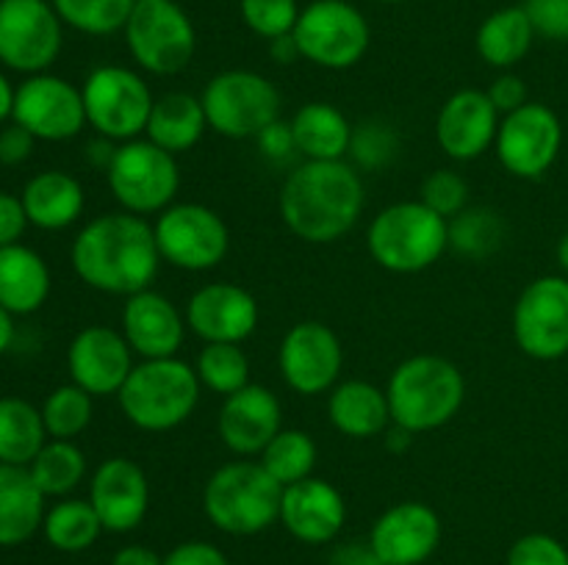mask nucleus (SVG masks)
Listing matches in <instances>:
<instances>
[{
	"mask_svg": "<svg viewBox=\"0 0 568 565\" xmlns=\"http://www.w3.org/2000/svg\"><path fill=\"white\" fill-rule=\"evenodd\" d=\"M70 260L81 282L114 297H131L150 288L164 264L153 222L128 210L89 219L72 238Z\"/></svg>",
	"mask_w": 568,
	"mask_h": 565,
	"instance_id": "1",
	"label": "nucleus"
},
{
	"mask_svg": "<svg viewBox=\"0 0 568 565\" xmlns=\"http://www.w3.org/2000/svg\"><path fill=\"white\" fill-rule=\"evenodd\" d=\"M364 205V177L347 158L303 161L288 172L277 197L283 225L308 244H333L347 236Z\"/></svg>",
	"mask_w": 568,
	"mask_h": 565,
	"instance_id": "2",
	"label": "nucleus"
},
{
	"mask_svg": "<svg viewBox=\"0 0 568 565\" xmlns=\"http://www.w3.org/2000/svg\"><path fill=\"white\" fill-rule=\"evenodd\" d=\"M392 424L422 435L449 424L464 408V371L442 355H414L386 382Z\"/></svg>",
	"mask_w": 568,
	"mask_h": 565,
	"instance_id": "3",
	"label": "nucleus"
},
{
	"mask_svg": "<svg viewBox=\"0 0 568 565\" xmlns=\"http://www.w3.org/2000/svg\"><path fill=\"white\" fill-rule=\"evenodd\" d=\"M197 371L192 363L175 358L142 360L133 366L120 388V410L136 430L170 432L186 424L200 404Z\"/></svg>",
	"mask_w": 568,
	"mask_h": 565,
	"instance_id": "4",
	"label": "nucleus"
},
{
	"mask_svg": "<svg viewBox=\"0 0 568 565\" xmlns=\"http://www.w3.org/2000/svg\"><path fill=\"white\" fill-rule=\"evenodd\" d=\"M372 260L394 275H416L436 266L449 249V222L422 199H403L377 210L366 230Z\"/></svg>",
	"mask_w": 568,
	"mask_h": 565,
	"instance_id": "5",
	"label": "nucleus"
},
{
	"mask_svg": "<svg viewBox=\"0 0 568 565\" xmlns=\"http://www.w3.org/2000/svg\"><path fill=\"white\" fill-rule=\"evenodd\" d=\"M283 485H277L258 460H233L220 465L203 487L205 518L225 535L247 537L281 521Z\"/></svg>",
	"mask_w": 568,
	"mask_h": 565,
	"instance_id": "6",
	"label": "nucleus"
},
{
	"mask_svg": "<svg viewBox=\"0 0 568 565\" xmlns=\"http://www.w3.org/2000/svg\"><path fill=\"white\" fill-rule=\"evenodd\" d=\"M105 181L122 210L148 219L175 203L178 188H181V166H178V155L139 136L116 144L109 170H105Z\"/></svg>",
	"mask_w": 568,
	"mask_h": 565,
	"instance_id": "7",
	"label": "nucleus"
},
{
	"mask_svg": "<svg viewBox=\"0 0 568 565\" xmlns=\"http://www.w3.org/2000/svg\"><path fill=\"white\" fill-rule=\"evenodd\" d=\"M81 94L87 125L98 136L114 144L144 136L155 97L136 70L122 64L94 66L83 81Z\"/></svg>",
	"mask_w": 568,
	"mask_h": 565,
	"instance_id": "8",
	"label": "nucleus"
},
{
	"mask_svg": "<svg viewBox=\"0 0 568 565\" xmlns=\"http://www.w3.org/2000/svg\"><path fill=\"white\" fill-rule=\"evenodd\" d=\"M122 33L131 59L150 75H178L197 53L192 17L175 0H139Z\"/></svg>",
	"mask_w": 568,
	"mask_h": 565,
	"instance_id": "9",
	"label": "nucleus"
},
{
	"mask_svg": "<svg viewBox=\"0 0 568 565\" xmlns=\"http://www.w3.org/2000/svg\"><path fill=\"white\" fill-rule=\"evenodd\" d=\"M209 131L225 138H255L281 120V92L266 75L253 70H225L205 83L203 94Z\"/></svg>",
	"mask_w": 568,
	"mask_h": 565,
	"instance_id": "10",
	"label": "nucleus"
},
{
	"mask_svg": "<svg viewBox=\"0 0 568 565\" xmlns=\"http://www.w3.org/2000/svg\"><path fill=\"white\" fill-rule=\"evenodd\" d=\"M294 39L305 61L338 72L364 59L372 44V28L364 11L347 0H314L300 11Z\"/></svg>",
	"mask_w": 568,
	"mask_h": 565,
	"instance_id": "11",
	"label": "nucleus"
},
{
	"mask_svg": "<svg viewBox=\"0 0 568 565\" xmlns=\"http://www.w3.org/2000/svg\"><path fill=\"white\" fill-rule=\"evenodd\" d=\"M161 260L183 271H211L231 249V230L203 203H172L153 222Z\"/></svg>",
	"mask_w": 568,
	"mask_h": 565,
	"instance_id": "12",
	"label": "nucleus"
},
{
	"mask_svg": "<svg viewBox=\"0 0 568 565\" xmlns=\"http://www.w3.org/2000/svg\"><path fill=\"white\" fill-rule=\"evenodd\" d=\"M64 22L50 0H0V64L39 75L55 64Z\"/></svg>",
	"mask_w": 568,
	"mask_h": 565,
	"instance_id": "13",
	"label": "nucleus"
},
{
	"mask_svg": "<svg viewBox=\"0 0 568 565\" xmlns=\"http://www.w3.org/2000/svg\"><path fill=\"white\" fill-rule=\"evenodd\" d=\"M564 147V125L549 105L530 100L499 120L494 153L508 175L536 181L547 175Z\"/></svg>",
	"mask_w": 568,
	"mask_h": 565,
	"instance_id": "14",
	"label": "nucleus"
},
{
	"mask_svg": "<svg viewBox=\"0 0 568 565\" xmlns=\"http://www.w3.org/2000/svg\"><path fill=\"white\" fill-rule=\"evenodd\" d=\"M514 341L527 358L560 360L568 355V277L544 275L527 282L514 305Z\"/></svg>",
	"mask_w": 568,
	"mask_h": 565,
	"instance_id": "15",
	"label": "nucleus"
},
{
	"mask_svg": "<svg viewBox=\"0 0 568 565\" xmlns=\"http://www.w3.org/2000/svg\"><path fill=\"white\" fill-rule=\"evenodd\" d=\"M283 382L300 397H320L338 386L344 369V347L325 321L305 319L288 327L277 349Z\"/></svg>",
	"mask_w": 568,
	"mask_h": 565,
	"instance_id": "16",
	"label": "nucleus"
},
{
	"mask_svg": "<svg viewBox=\"0 0 568 565\" xmlns=\"http://www.w3.org/2000/svg\"><path fill=\"white\" fill-rule=\"evenodd\" d=\"M11 122L26 127L39 142H67L87 127L81 86L67 78L39 72L17 86Z\"/></svg>",
	"mask_w": 568,
	"mask_h": 565,
	"instance_id": "17",
	"label": "nucleus"
},
{
	"mask_svg": "<svg viewBox=\"0 0 568 565\" xmlns=\"http://www.w3.org/2000/svg\"><path fill=\"white\" fill-rule=\"evenodd\" d=\"M189 332L203 343H244L261 321L258 299L239 282H205L189 297L186 310Z\"/></svg>",
	"mask_w": 568,
	"mask_h": 565,
	"instance_id": "18",
	"label": "nucleus"
},
{
	"mask_svg": "<svg viewBox=\"0 0 568 565\" xmlns=\"http://www.w3.org/2000/svg\"><path fill=\"white\" fill-rule=\"evenodd\" d=\"M133 349L122 330L105 325H89L75 332L67 347L70 382L98 397H116L133 371Z\"/></svg>",
	"mask_w": 568,
	"mask_h": 565,
	"instance_id": "19",
	"label": "nucleus"
},
{
	"mask_svg": "<svg viewBox=\"0 0 568 565\" xmlns=\"http://www.w3.org/2000/svg\"><path fill=\"white\" fill-rule=\"evenodd\" d=\"M442 515L425 502H397L372 524L369 546L383 565H422L442 546Z\"/></svg>",
	"mask_w": 568,
	"mask_h": 565,
	"instance_id": "20",
	"label": "nucleus"
},
{
	"mask_svg": "<svg viewBox=\"0 0 568 565\" xmlns=\"http://www.w3.org/2000/svg\"><path fill=\"white\" fill-rule=\"evenodd\" d=\"M503 114L486 89H458L436 116V142L453 161H475L494 147Z\"/></svg>",
	"mask_w": 568,
	"mask_h": 565,
	"instance_id": "21",
	"label": "nucleus"
},
{
	"mask_svg": "<svg viewBox=\"0 0 568 565\" xmlns=\"http://www.w3.org/2000/svg\"><path fill=\"white\" fill-rule=\"evenodd\" d=\"M89 502L105 532H131L150 510V482L142 465L131 458H109L89 480Z\"/></svg>",
	"mask_w": 568,
	"mask_h": 565,
	"instance_id": "22",
	"label": "nucleus"
},
{
	"mask_svg": "<svg viewBox=\"0 0 568 565\" xmlns=\"http://www.w3.org/2000/svg\"><path fill=\"white\" fill-rule=\"evenodd\" d=\"M281 430V399L270 388L250 382L242 391L222 399L216 432L236 458H258Z\"/></svg>",
	"mask_w": 568,
	"mask_h": 565,
	"instance_id": "23",
	"label": "nucleus"
},
{
	"mask_svg": "<svg viewBox=\"0 0 568 565\" xmlns=\"http://www.w3.org/2000/svg\"><path fill=\"white\" fill-rule=\"evenodd\" d=\"M120 330L125 341L131 343L133 355L142 360L175 358L178 349L186 338V316L175 308L166 294L155 288L125 297L120 314Z\"/></svg>",
	"mask_w": 568,
	"mask_h": 565,
	"instance_id": "24",
	"label": "nucleus"
},
{
	"mask_svg": "<svg viewBox=\"0 0 568 565\" xmlns=\"http://www.w3.org/2000/svg\"><path fill=\"white\" fill-rule=\"evenodd\" d=\"M347 521V502L333 482L308 476L303 482L283 487L281 524L292 537L308 546H325Z\"/></svg>",
	"mask_w": 568,
	"mask_h": 565,
	"instance_id": "25",
	"label": "nucleus"
},
{
	"mask_svg": "<svg viewBox=\"0 0 568 565\" xmlns=\"http://www.w3.org/2000/svg\"><path fill=\"white\" fill-rule=\"evenodd\" d=\"M22 208L39 230H64L83 216L87 194L78 177L61 170H44L22 186Z\"/></svg>",
	"mask_w": 568,
	"mask_h": 565,
	"instance_id": "26",
	"label": "nucleus"
},
{
	"mask_svg": "<svg viewBox=\"0 0 568 565\" xmlns=\"http://www.w3.org/2000/svg\"><path fill=\"white\" fill-rule=\"evenodd\" d=\"M327 419L342 435L364 441L383 435L392 427L386 388L369 380H344L327 397Z\"/></svg>",
	"mask_w": 568,
	"mask_h": 565,
	"instance_id": "27",
	"label": "nucleus"
},
{
	"mask_svg": "<svg viewBox=\"0 0 568 565\" xmlns=\"http://www.w3.org/2000/svg\"><path fill=\"white\" fill-rule=\"evenodd\" d=\"M294 147L303 161H344L353 144V122L333 103H305L288 120Z\"/></svg>",
	"mask_w": 568,
	"mask_h": 565,
	"instance_id": "28",
	"label": "nucleus"
},
{
	"mask_svg": "<svg viewBox=\"0 0 568 565\" xmlns=\"http://www.w3.org/2000/svg\"><path fill=\"white\" fill-rule=\"evenodd\" d=\"M44 499L28 465L0 463V546H20L42 530Z\"/></svg>",
	"mask_w": 568,
	"mask_h": 565,
	"instance_id": "29",
	"label": "nucleus"
},
{
	"mask_svg": "<svg viewBox=\"0 0 568 565\" xmlns=\"http://www.w3.org/2000/svg\"><path fill=\"white\" fill-rule=\"evenodd\" d=\"M53 277L37 249L11 244L0 249V305L11 316L37 314L50 297Z\"/></svg>",
	"mask_w": 568,
	"mask_h": 565,
	"instance_id": "30",
	"label": "nucleus"
},
{
	"mask_svg": "<svg viewBox=\"0 0 568 565\" xmlns=\"http://www.w3.org/2000/svg\"><path fill=\"white\" fill-rule=\"evenodd\" d=\"M205 131L209 120H205L203 100L189 92H166L155 97L144 138L159 144L166 153L181 155L197 147Z\"/></svg>",
	"mask_w": 568,
	"mask_h": 565,
	"instance_id": "31",
	"label": "nucleus"
},
{
	"mask_svg": "<svg viewBox=\"0 0 568 565\" xmlns=\"http://www.w3.org/2000/svg\"><path fill=\"white\" fill-rule=\"evenodd\" d=\"M532 39H536V28L527 17L525 6H508V9L494 11L480 22L475 48L486 64L505 72L525 61V55L532 48Z\"/></svg>",
	"mask_w": 568,
	"mask_h": 565,
	"instance_id": "32",
	"label": "nucleus"
},
{
	"mask_svg": "<svg viewBox=\"0 0 568 565\" xmlns=\"http://www.w3.org/2000/svg\"><path fill=\"white\" fill-rule=\"evenodd\" d=\"M42 410L20 397H0V463L31 465L48 443Z\"/></svg>",
	"mask_w": 568,
	"mask_h": 565,
	"instance_id": "33",
	"label": "nucleus"
},
{
	"mask_svg": "<svg viewBox=\"0 0 568 565\" xmlns=\"http://www.w3.org/2000/svg\"><path fill=\"white\" fill-rule=\"evenodd\" d=\"M42 532L48 537V543L59 552L78 554L87 552L89 546H94L103 530V521L94 513L92 502L89 499H59L53 507L44 513Z\"/></svg>",
	"mask_w": 568,
	"mask_h": 565,
	"instance_id": "34",
	"label": "nucleus"
},
{
	"mask_svg": "<svg viewBox=\"0 0 568 565\" xmlns=\"http://www.w3.org/2000/svg\"><path fill=\"white\" fill-rule=\"evenodd\" d=\"M33 482L44 496L64 499L87 480V454L75 441H59L50 438L37 458L28 465Z\"/></svg>",
	"mask_w": 568,
	"mask_h": 565,
	"instance_id": "35",
	"label": "nucleus"
},
{
	"mask_svg": "<svg viewBox=\"0 0 568 565\" xmlns=\"http://www.w3.org/2000/svg\"><path fill=\"white\" fill-rule=\"evenodd\" d=\"M316 460H320L316 441L305 430H297V427H283V430L272 438L270 446L258 454V463L264 465V469L270 471L272 480L283 487L314 476Z\"/></svg>",
	"mask_w": 568,
	"mask_h": 565,
	"instance_id": "36",
	"label": "nucleus"
},
{
	"mask_svg": "<svg viewBox=\"0 0 568 565\" xmlns=\"http://www.w3.org/2000/svg\"><path fill=\"white\" fill-rule=\"evenodd\" d=\"M194 371H197L200 386L222 399L250 386V374H253L242 343H203L194 360Z\"/></svg>",
	"mask_w": 568,
	"mask_h": 565,
	"instance_id": "37",
	"label": "nucleus"
},
{
	"mask_svg": "<svg viewBox=\"0 0 568 565\" xmlns=\"http://www.w3.org/2000/svg\"><path fill=\"white\" fill-rule=\"evenodd\" d=\"M505 222L494 208H464L449 219V249L469 260H486L503 247Z\"/></svg>",
	"mask_w": 568,
	"mask_h": 565,
	"instance_id": "38",
	"label": "nucleus"
},
{
	"mask_svg": "<svg viewBox=\"0 0 568 565\" xmlns=\"http://www.w3.org/2000/svg\"><path fill=\"white\" fill-rule=\"evenodd\" d=\"M61 22L87 37L125 31L139 0H50Z\"/></svg>",
	"mask_w": 568,
	"mask_h": 565,
	"instance_id": "39",
	"label": "nucleus"
},
{
	"mask_svg": "<svg viewBox=\"0 0 568 565\" xmlns=\"http://www.w3.org/2000/svg\"><path fill=\"white\" fill-rule=\"evenodd\" d=\"M39 410H42L48 438L72 441L92 424L94 397L83 391L81 386H75V382H67V386L53 388Z\"/></svg>",
	"mask_w": 568,
	"mask_h": 565,
	"instance_id": "40",
	"label": "nucleus"
},
{
	"mask_svg": "<svg viewBox=\"0 0 568 565\" xmlns=\"http://www.w3.org/2000/svg\"><path fill=\"white\" fill-rule=\"evenodd\" d=\"M399 153V136L394 127L383 120H366L355 125L353 144H349V164L358 170H383Z\"/></svg>",
	"mask_w": 568,
	"mask_h": 565,
	"instance_id": "41",
	"label": "nucleus"
},
{
	"mask_svg": "<svg viewBox=\"0 0 568 565\" xmlns=\"http://www.w3.org/2000/svg\"><path fill=\"white\" fill-rule=\"evenodd\" d=\"M239 11L242 20L255 37L272 39L294 33V25L300 20V6L297 0H239Z\"/></svg>",
	"mask_w": 568,
	"mask_h": 565,
	"instance_id": "42",
	"label": "nucleus"
},
{
	"mask_svg": "<svg viewBox=\"0 0 568 565\" xmlns=\"http://www.w3.org/2000/svg\"><path fill=\"white\" fill-rule=\"evenodd\" d=\"M419 199L444 219H453L460 210L469 208V183L455 170H436L422 183Z\"/></svg>",
	"mask_w": 568,
	"mask_h": 565,
	"instance_id": "43",
	"label": "nucleus"
},
{
	"mask_svg": "<svg viewBox=\"0 0 568 565\" xmlns=\"http://www.w3.org/2000/svg\"><path fill=\"white\" fill-rule=\"evenodd\" d=\"M505 565H568V548L547 532H530L508 548Z\"/></svg>",
	"mask_w": 568,
	"mask_h": 565,
	"instance_id": "44",
	"label": "nucleus"
},
{
	"mask_svg": "<svg viewBox=\"0 0 568 565\" xmlns=\"http://www.w3.org/2000/svg\"><path fill=\"white\" fill-rule=\"evenodd\" d=\"M536 37L568 42V0H525Z\"/></svg>",
	"mask_w": 568,
	"mask_h": 565,
	"instance_id": "45",
	"label": "nucleus"
},
{
	"mask_svg": "<svg viewBox=\"0 0 568 565\" xmlns=\"http://www.w3.org/2000/svg\"><path fill=\"white\" fill-rule=\"evenodd\" d=\"M486 92H488V97H491V103L497 105V111L503 116L510 114V111L521 109V105L530 103V92H527V83L510 70H505L503 75L494 78V83L486 89Z\"/></svg>",
	"mask_w": 568,
	"mask_h": 565,
	"instance_id": "46",
	"label": "nucleus"
},
{
	"mask_svg": "<svg viewBox=\"0 0 568 565\" xmlns=\"http://www.w3.org/2000/svg\"><path fill=\"white\" fill-rule=\"evenodd\" d=\"M39 138L33 133H28L26 127L17 125V122H6L0 127V164L6 166H20L26 164L33 155Z\"/></svg>",
	"mask_w": 568,
	"mask_h": 565,
	"instance_id": "47",
	"label": "nucleus"
},
{
	"mask_svg": "<svg viewBox=\"0 0 568 565\" xmlns=\"http://www.w3.org/2000/svg\"><path fill=\"white\" fill-rule=\"evenodd\" d=\"M164 565H231L225 552L209 541H183L164 554Z\"/></svg>",
	"mask_w": 568,
	"mask_h": 565,
	"instance_id": "48",
	"label": "nucleus"
},
{
	"mask_svg": "<svg viewBox=\"0 0 568 565\" xmlns=\"http://www.w3.org/2000/svg\"><path fill=\"white\" fill-rule=\"evenodd\" d=\"M28 225L31 222H28L26 208H22V199L9 192H0V249L20 244Z\"/></svg>",
	"mask_w": 568,
	"mask_h": 565,
	"instance_id": "49",
	"label": "nucleus"
},
{
	"mask_svg": "<svg viewBox=\"0 0 568 565\" xmlns=\"http://www.w3.org/2000/svg\"><path fill=\"white\" fill-rule=\"evenodd\" d=\"M255 142H258L261 155L270 161H275V164H281V161L297 155V147H294V136H292V125H288L286 120L272 122L270 127H264V131L255 136Z\"/></svg>",
	"mask_w": 568,
	"mask_h": 565,
	"instance_id": "50",
	"label": "nucleus"
},
{
	"mask_svg": "<svg viewBox=\"0 0 568 565\" xmlns=\"http://www.w3.org/2000/svg\"><path fill=\"white\" fill-rule=\"evenodd\" d=\"M331 565H383L377 554L372 552L369 541L366 543H344L333 552Z\"/></svg>",
	"mask_w": 568,
	"mask_h": 565,
	"instance_id": "51",
	"label": "nucleus"
},
{
	"mask_svg": "<svg viewBox=\"0 0 568 565\" xmlns=\"http://www.w3.org/2000/svg\"><path fill=\"white\" fill-rule=\"evenodd\" d=\"M111 565H164V557L159 552H153L150 546L142 543H131V546H122L114 554Z\"/></svg>",
	"mask_w": 568,
	"mask_h": 565,
	"instance_id": "52",
	"label": "nucleus"
},
{
	"mask_svg": "<svg viewBox=\"0 0 568 565\" xmlns=\"http://www.w3.org/2000/svg\"><path fill=\"white\" fill-rule=\"evenodd\" d=\"M270 55L275 64H294V61L303 59L300 53V44L294 39V33H286V37H277L270 42Z\"/></svg>",
	"mask_w": 568,
	"mask_h": 565,
	"instance_id": "53",
	"label": "nucleus"
},
{
	"mask_svg": "<svg viewBox=\"0 0 568 565\" xmlns=\"http://www.w3.org/2000/svg\"><path fill=\"white\" fill-rule=\"evenodd\" d=\"M14 97H17V86H11L6 72L0 70V125H6V122L11 120V114H14Z\"/></svg>",
	"mask_w": 568,
	"mask_h": 565,
	"instance_id": "54",
	"label": "nucleus"
},
{
	"mask_svg": "<svg viewBox=\"0 0 568 565\" xmlns=\"http://www.w3.org/2000/svg\"><path fill=\"white\" fill-rule=\"evenodd\" d=\"M383 435H386V449H388V452H405V449H408L410 443H414V432L403 430V427H397V424L388 427V430L383 432Z\"/></svg>",
	"mask_w": 568,
	"mask_h": 565,
	"instance_id": "55",
	"label": "nucleus"
},
{
	"mask_svg": "<svg viewBox=\"0 0 568 565\" xmlns=\"http://www.w3.org/2000/svg\"><path fill=\"white\" fill-rule=\"evenodd\" d=\"M11 341H14V316L0 305V355L9 352Z\"/></svg>",
	"mask_w": 568,
	"mask_h": 565,
	"instance_id": "56",
	"label": "nucleus"
},
{
	"mask_svg": "<svg viewBox=\"0 0 568 565\" xmlns=\"http://www.w3.org/2000/svg\"><path fill=\"white\" fill-rule=\"evenodd\" d=\"M558 264L564 269V275L568 277V233L558 242Z\"/></svg>",
	"mask_w": 568,
	"mask_h": 565,
	"instance_id": "57",
	"label": "nucleus"
},
{
	"mask_svg": "<svg viewBox=\"0 0 568 565\" xmlns=\"http://www.w3.org/2000/svg\"><path fill=\"white\" fill-rule=\"evenodd\" d=\"M381 3H405V0H381Z\"/></svg>",
	"mask_w": 568,
	"mask_h": 565,
	"instance_id": "58",
	"label": "nucleus"
}]
</instances>
